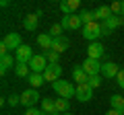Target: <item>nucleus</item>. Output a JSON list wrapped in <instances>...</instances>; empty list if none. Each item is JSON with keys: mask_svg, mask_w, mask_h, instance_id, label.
Returning a JSON list of instances; mask_svg holds the SVG:
<instances>
[{"mask_svg": "<svg viewBox=\"0 0 124 115\" xmlns=\"http://www.w3.org/2000/svg\"><path fill=\"white\" fill-rule=\"evenodd\" d=\"M52 89H54V93H56L58 97H62V99H70V97H75V93H77V86H72V82H66L64 78L56 80V82L52 84Z\"/></svg>", "mask_w": 124, "mask_h": 115, "instance_id": "1", "label": "nucleus"}, {"mask_svg": "<svg viewBox=\"0 0 124 115\" xmlns=\"http://www.w3.org/2000/svg\"><path fill=\"white\" fill-rule=\"evenodd\" d=\"M83 37L87 41H97L99 37H101V25H99L97 21H93V23H89V25H85L83 27Z\"/></svg>", "mask_w": 124, "mask_h": 115, "instance_id": "2", "label": "nucleus"}, {"mask_svg": "<svg viewBox=\"0 0 124 115\" xmlns=\"http://www.w3.org/2000/svg\"><path fill=\"white\" fill-rule=\"evenodd\" d=\"M48 66H50V64H48V60H46L44 53H37V56H33V58H31V62H29L31 72H35V74H44Z\"/></svg>", "mask_w": 124, "mask_h": 115, "instance_id": "3", "label": "nucleus"}, {"mask_svg": "<svg viewBox=\"0 0 124 115\" xmlns=\"http://www.w3.org/2000/svg\"><path fill=\"white\" fill-rule=\"evenodd\" d=\"M44 78H46V82H52V84L56 80H60L62 78V66L60 64H50L44 72Z\"/></svg>", "mask_w": 124, "mask_h": 115, "instance_id": "4", "label": "nucleus"}, {"mask_svg": "<svg viewBox=\"0 0 124 115\" xmlns=\"http://www.w3.org/2000/svg\"><path fill=\"white\" fill-rule=\"evenodd\" d=\"M62 27L66 31H77V29H83V21L79 14H68V17H62Z\"/></svg>", "mask_w": 124, "mask_h": 115, "instance_id": "5", "label": "nucleus"}, {"mask_svg": "<svg viewBox=\"0 0 124 115\" xmlns=\"http://www.w3.org/2000/svg\"><path fill=\"white\" fill-rule=\"evenodd\" d=\"M39 99H41V97H39V93H37L35 89H27L25 93L21 95V105H25L27 109H31V107L35 105Z\"/></svg>", "mask_w": 124, "mask_h": 115, "instance_id": "6", "label": "nucleus"}, {"mask_svg": "<svg viewBox=\"0 0 124 115\" xmlns=\"http://www.w3.org/2000/svg\"><path fill=\"white\" fill-rule=\"evenodd\" d=\"M101 66L103 64H99V60H91V58H87V60H85L83 62V70L87 72L89 76H99V72H101Z\"/></svg>", "mask_w": 124, "mask_h": 115, "instance_id": "7", "label": "nucleus"}, {"mask_svg": "<svg viewBox=\"0 0 124 115\" xmlns=\"http://www.w3.org/2000/svg\"><path fill=\"white\" fill-rule=\"evenodd\" d=\"M33 56H35V53H33V49H31L29 45H21V47L15 51V60H17V62H23V64H29Z\"/></svg>", "mask_w": 124, "mask_h": 115, "instance_id": "8", "label": "nucleus"}, {"mask_svg": "<svg viewBox=\"0 0 124 115\" xmlns=\"http://www.w3.org/2000/svg\"><path fill=\"white\" fill-rule=\"evenodd\" d=\"M103 53H106V47H103L99 41L89 43V47H87V58H91V60H101Z\"/></svg>", "mask_w": 124, "mask_h": 115, "instance_id": "9", "label": "nucleus"}, {"mask_svg": "<svg viewBox=\"0 0 124 115\" xmlns=\"http://www.w3.org/2000/svg\"><path fill=\"white\" fill-rule=\"evenodd\" d=\"M2 45H4L6 49H15V51H17L23 45L21 43V35H19V33H6V37L2 39Z\"/></svg>", "mask_w": 124, "mask_h": 115, "instance_id": "10", "label": "nucleus"}, {"mask_svg": "<svg viewBox=\"0 0 124 115\" xmlns=\"http://www.w3.org/2000/svg\"><path fill=\"white\" fill-rule=\"evenodd\" d=\"M79 6H81V0H64V2H60V10L64 14H79L77 10H79Z\"/></svg>", "mask_w": 124, "mask_h": 115, "instance_id": "11", "label": "nucleus"}, {"mask_svg": "<svg viewBox=\"0 0 124 115\" xmlns=\"http://www.w3.org/2000/svg\"><path fill=\"white\" fill-rule=\"evenodd\" d=\"M75 97L79 99L81 103H87L89 99L93 97V89L89 86V84H79V86H77V93H75Z\"/></svg>", "mask_w": 124, "mask_h": 115, "instance_id": "12", "label": "nucleus"}, {"mask_svg": "<svg viewBox=\"0 0 124 115\" xmlns=\"http://www.w3.org/2000/svg\"><path fill=\"white\" fill-rule=\"evenodd\" d=\"M37 45H39L41 49H44V53L52 51V45H54V37L50 35V33H44V35L37 37Z\"/></svg>", "mask_w": 124, "mask_h": 115, "instance_id": "13", "label": "nucleus"}, {"mask_svg": "<svg viewBox=\"0 0 124 115\" xmlns=\"http://www.w3.org/2000/svg\"><path fill=\"white\" fill-rule=\"evenodd\" d=\"M118 72H120V68H118V64H114V62H106L101 66V76H106V78H116Z\"/></svg>", "mask_w": 124, "mask_h": 115, "instance_id": "14", "label": "nucleus"}, {"mask_svg": "<svg viewBox=\"0 0 124 115\" xmlns=\"http://www.w3.org/2000/svg\"><path fill=\"white\" fill-rule=\"evenodd\" d=\"M41 111H44L46 115H58L56 111V99H41Z\"/></svg>", "mask_w": 124, "mask_h": 115, "instance_id": "15", "label": "nucleus"}, {"mask_svg": "<svg viewBox=\"0 0 124 115\" xmlns=\"http://www.w3.org/2000/svg\"><path fill=\"white\" fill-rule=\"evenodd\" d=\"M68 49V39L64 35L62 37H54V45H52V51H56V53H64Z\"/></svg>", "mask_w": 124, "mask_h": 115, "instance_id": "16", "label": "nucleus"}, {"mask_svg": "<svg viewBox=\"0 0 124 115\" xmlns=\"http://www.w3.org/2000/svg\"><path fill=\"white\" fill-rule=\"evenodd\" d=\"M13 64H17V60H13V56H10V53L2 56V58H0V72H2V74H6V72L13 68Z\"/></svg>", "mask_w": 124, "mask_h": 115, "instance_id": "17", "label": "nucleus"}, {"mask_svg": "<svg viewBox=\"0 0 124 115\" xmlns=\"http://www.w3.org/2000/svg\"><path fill=\"white\" fill-rule=\"evenodd\" d=\"M72 78H75V82H79V84H87L89 82V74L81 66H77L75 70H72Z\"/></svg>", "mask_w": 124, "mask_h": 115, "instance_id": "18", "label": "nucleus"}, {"mask_svg": "<svg viewBox=\"0 0 124 115\" xmlns=\"http://www.w3.org/2000/svg\"><path fill=\"white\" fill-rule=\"evenodd\" d=\"M37 21H39L37 14H27L25 21H23V27H25L27 31H35V29H37Z\"/></svg>", "mask_w": 124, "mask_h": 115, "instance_id": "19", "label": "nucleus"}, {"mask_svg": "<svg viewBox=\"0 0 124 115\" xmlns=\"http://www.w3.org/2000/svg\"><path fill=\"white\" fill-rule=\"evenodd\" d=\"M44 82H46L44 74H35V72H31V74H29V84H31V89H35V90H37Z\"/></svg>", "mask_w": 124, "mask_h": 115, "instance_id": "20", "label": "nucleus"}, {"mask_svg": "<svg viewBox=\"0 0 124 115\" xmlns=\"http://www.w3.org/2000/svg\"><path fill=\"white\" fill-rule=\"evenodd\" d=\"M110 17H114L110 6H99V8L95 10V21H97V19H99V21H108Z\"/></svg>", "mask_w": 124, "mask_h": 115, "instance_id": "21", "label": "nucleus"}, {"mask_svg": "<svg viewBox=\"0 0 124 115\" xmlns=\"http://www.w3.org/2000/svg\"><path fill=\"white\" fill-rule=\"evenodd\" d=\"M110 107L112 109H118V111H124V97L122 95H112L110 97Z\"/></svg>", "mask_w": 124, "mask_h": 115, "instance_id": "22", "label": "nucleus"}, {"mask_svg": "<svg viewBox=\"0 0 124 115\" xmlns=\"http://www.w3.org/2000/svg\"><path fill=\"white\" fill-rule=\"evenodd\" d=\"M29 64H23V62H17L15 64V74L19 76V78H25V76H29Z\"/></svg>", "mask_w": 124, "mask_h": 115, "instance_id": "23", "label": "nucleus"}, {"mask_svg": "<svg viewBox=\"0 0 124 115\" xmlns=\"http://www.w3.org/2000/svg\"><path fill=\"white\" fill-rule=\"evenodd\" d=\"M68 109H70V103H68V99H56V111H58V115H62V113H68Z\"/></svg>", "mask_w": 124, "mask_h": 115, "instance_id": "24", "label": "nucleus"}, {"mask_svg": "<svg viewBox=\"0 0 124 115\" xmlns=\"http://www.w3.org/2000/svg\"><path fill=\"white\" fill-rule=\"evenodd\" d=\"M79 17H81V21H83V27L95 21V13H91V10H81V13H79Z\"/></svg>", "mask_w": 124, "mask_h": 115, "instance_id": "25", "label": "nucleus"}, {"mask_svg": "<svg viewBox=\"0 0 124 115\" xmlns=\"http://www.w3.org/2000/svg\"><path fill=\"white\" fill-rule=\"evenodd\" d=\"M110 8H112V14L114 17H124V2H114Z\"/></svg>", "mask_w": 124, "mask_h": 115, "instance_id": "26", "label": "nucleus"}, {"mask_svg": "<svg viewBox=\"0 0 124 115\" xmlns=\"http://www.w3.org/2000/svg\"><path fill=\"white\" fill-rule=\"evenodd\" d=\"M62 23H56V25H52V29H50V35L52 37H62Z\"/></svg>", "mask_w": 124, "mask_h": 115, "instance_id": "27", "label": "nucleus"}, {"mask_svg": "<svg viewBox=\"0 0 124 115\" xmlns=\"http://www.w3.org/2000/svg\"><path fill=\"white\" fill-rule=\"evenodd\" d=\"M44 56H46V60H48V64H58V56H60V53L48 51V53H44Z\"/></svg>", "mask_w": 124, "mask_h": 115, "instance_id": "28", "label": "nucleus"}, {"mask_svg": "<svg viewBox=\"0 0 124 115\" xmlns=\"http://www.w3.org/2000/svg\"><path fill=\"white\" fill-rule=\"evenodd\" d=\"M89 86H91V89H97L99 84H101V78H99V76H89Z\"/></svg>", "mask_w": 124, "mask_h": 115, "instance_id": "29", "label": "nucleus"}, {"mask_svg": "<svg viewBox=\"0 0 124 115\" xmlns=\"http://www.w3.org/2000/svg\"><path fill=\"white\" fill-rule=\"evenodd\" d=\"M6 103H8L10 107L19 105V103H21V95H10V97H8V101H6Z\"/></svg>", "mask_w": 124, "mask_h": 115, "instance_id": "30", "label": "nucleus"}, {"mask_svg": "<svg viewBox=\"0 0 124 115\" xmlns=\"http://www.w3.org/2000/svg\"><path fill=\"white\" fill-rule=\"evenodd\" d=\"M116 82H118L120 89H124V70H120V72H118V76H116Z\"/></svg>", "mask_w": 124, "mask_h": 115, "instance_id": "31", "label": "nucleus"}, {"mask_svg": "<svg viewBox=\"0 0 124 115\" xmlns=\"http://www.w3.org/2000/svg\"><path fill=\"white\" fill-rule=\"evenodd\" d=\"M25 115H46V113H44L41 109H33V107H31V109H27Z\"/></svg>", "mask_w": 124, "mask_h": 115, "instance_id": "32", "label": "nucleus"}, {"mask_svg": "<svg viewBox=\"0 0 124 115\" xmlns=\"http://www.w3.org/2000/svg\"><path fill=\"white\" fill-rule=\"evenodd\" d=\"M106 115H124V111H118V109H110Z\"/></svg>", "mask_w": 124, "mask_h": 115, "instance_id": "33", "label": "nucleus"}, {"mask_svg": "<svg viewBox=\"0 0 124 115\" xmlns=\"http://www.w3.org/2000/svg\"><path fill=\"white\" fill-rule=\"evenodd\" d=\"M120 19V25H124V17H118Z\"/></svg>", "mask_w": 124, "mask_h": 115, "instance_id": "34", "label": "nucleus"}, {"mask_svg": "<svg viewBox=\"0 0 124 115\" xmlns=\"http://www.w3.org/2000/svg\"><path fill=\"white\" fill-rule=\"evenodd\" d=\"M62 115H70V113H62Z\"/></svg>", "mask_w": 124, "mask_h": 115, "instance_id": "35", "label": "nucleus"}]
</instances>
